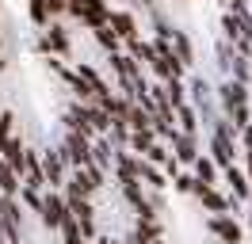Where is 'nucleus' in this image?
Here are the masks:
<instances>
[{
  "instance_id": "obj_1",
  "label": "nucleus",
  "mask_w": 252,
  "mask_h": 244,
  "mask_svg": "<svg viewBox=\"0 0 252 244\" xmlns=\"http://www.w3.org/2000/svg\"><path fill=\"white\" fill-rule=\"evenodd\" d=\"M38 50H42L46 58H62V61L73 58V38H69V30H65L62 19H54L50 27H42V34H38Z\"/></svg>"
},
{
  "instance_id": "obj_2",
  "label": "nucleus",
  "mask_w": 252,
  "mask_h": 244,
  "mask_svg": "<svg viewBox=\"0 0 252 244\" xmlns=\"http://www.w3.org/2000/svg\"><path fill=\"white\" fill-rule=\"evenodd\" d=\"M65 214H69V202H65L62 191H42V210H38V221H42V229L46 233H58L65 221Z\"/></svg>"
},
{
  "instance_id": "obj_3",
  "label": "nucleus",
  "mask_w": 252,
  "mask_h": 244,
  "mask_svg": "<svg viewBox=\"0 0 252 244\" xmlns=\"http://www.w3.org/2000/svg\"><path fill=\"white\" fill-rule=\"evenodd\" d=\"M206 229H210V237L218 244H245V225L237 221L233 214H210Z\"/></svg>"
},
{
  "instance_id": "obj_4",
  "label": "nucleus",
  "mask_w": 252,
  "mask_h": 244,
  "mask_svg": "<svg viewBox=\"0 0 252 244\" xmlns=\"http://www.w3.org/2000/svg\"><path fill=\"white\" fill-rule=\"evenodd\" d=\"M69 160H65L62 149H42V176H46V187L50 191H62L65 180H69Z\"/></svg>"
},
{
  "instance_id": "obj_5",
  "label": "nucleus",
  "mask_w": 252,
  "mask_h": 244,
  "mask_svg": "<svg viewBox=\"0 0 252 244\" xmlns=\"http://www.w3.org/2000/svg\"><path fill=\"white\" fill-rule=\"evenodd\" d=\"M191 195H195V198H199V202L206 206V214H229L233 206H241L233 195H225V191H221L218 183H214V187H203V183H195V191H191Z\"/></svg>"
},
{
  "instance_id": "obj_6",
  "label": "nucleus",
  "mask_w": 252,
  "mask_h": 244,
  "mask_svg": "<svg viewBox=\"0 0 252 244\" xmlns=\"http://www.w3.org/2000/svg\"><path fill=\"white\" fill-rule=\"evenodd\" d=\"M218 187H229V195H233L237 202H252V183H249V176H245L241 164H225L221 168Z\"/></svg>"
},
{
  "instance_id": "obj_7",
  "label": "nucleus",
  "mask_w": 252,
  "mask_h": 244,
  "mask_svg": "<svg viewBox=\"0 0 252 244\" xmlns=\"http://www.w3.org/2000/svg\"><path fill=\"white\" fill-rule=\"evenodd\" d=\"M62 152H65V160H69V168H88V164H92V141H88V137H80L77 130H69V134H65Z\"/></svg>"
},
{
  "instance_id": "obj_8",
  "label": "nucleus",
  "mask_w": 252,
  "mask_h": 244,
  "mask_svg": "<svg viewBox=\"0 0 252 244\" xmlns=\"http://www.w3.org/2000/svg\"><path fill=\"white\" fill-rule=\"evenodd\" d=\"M107 27L115 30L123 42H130V38H138V34H142V23H138V15L130 12V8H111Z\"/></svg>"
},
{
  "instance_id": "obj_9",
  "label": "nucleus",
  "mask_w": 252,
  "mask_h": 244,
  "mask_svg": "<svg viewBox=\"0 0 252 244\" xmlns=\"http://www.w3.org/2000/svg\"><path fill=\"white\" fill-rule=\"evenodd\" d=\"M168 149H172V156H176V164H180V168H191V160L203 152V145H199V137L180 134V130H176L172 141H168Z\"/></svg>"
},
{
  "instance_id": "obj_10",
  "label": "nucleus",
  "mask_w": 252,
  "mask_h": 244,
  "mask_svg": "<svg viewBox=\"0 0 252 244\" xmlns=\"http://www.w3.org/2000/svg\"><path fill=\"white\" fill-rule=\"evenodd\" d=\"M73 73H77L80 80L92 88V95H111V92H115V88H111V80L99 73V69H92L88 61H73Z\"/></svg>"
},
{
  "instance_id": "obj_11",
  "label": "nucleus",
  "mask_w": 252,
  "mask_h": 244,
  "mask_svg": "<svg viewBox=\"0 0 252 244\" xmlns=\"http://www.w3.org/2000/svg\"><path fill=\"white\" fill-rule=\"evenodd\" d=\"M191 176H195V183H203V187H214L218 183V176H221V168L206 156V152H199L195 160H191Z\"/></svg>"
},
{
  "instance_id": "obj_12",
  "label": "nucleus",
  "mask_w": 252,
  "mask_h": 244,
  "mask_svg": "<svg viewBox=\"0 0 252 244\" xmlns=\"http://www.w3.org/2000/svg\"><path fill=\"white\" fill-rule=\"evenodd\" d=\"M176 130H180V134H191V137H199V134H203L199 111H195L191 103H180V107H176Z\"/></svg>"
},
{
  "instance_id": "obj_13",
  "label": "nucleus",
  "mask_w": 252,
  "mask_h": 244,
  "mask_svg": "<svg viewBox=\"0 0 252 244\" xmlns=\"http://www.w3.org/2000/svg\"><path fill=\"white\" fill-rule=\"evenodd\" d=\"M134 233H138L142 241H160V237H164V221H160L157 214H145V217H134Z\"/></svg>"
},
{
  "instance_id": "obj_14",
  "label": "nucleus",
  "mask_w": 252,
  "mask_h": 244,
  "mask_svg": "<svg viewBox=\"0 0 252 244\" xmlns=\"http://www.w3.org/2000/svg\"><path fill=\"white\" fill-rule=\"evenodd\" d=\"M138 180H142V187H149V191H164V187H168V176H164L157 164H149V160L138 164Z\"/></svg>"
},
{
  "instance_id": "obj_15",
  "label": "nucleus",
  "mask_w": 252,
  "mask_h": 244,
  "mask_svg": "<svg viewBox=\"0 0 252 244\" xmlns=\"http://www.w3.org/2000/svg\"><path fill=\"white\" fill-rule=\"evenodd\" d=\"M157 137H153V126H145V130H130V141H126V149L134 152V156H145V149L153 145Z\"/></svg>"
},
{
  "instance_id": "obj_16",
  "label": "nucleus",
  "mask_w": 252,
  "mask_h": 244,
  "mask_svg": "<svg viewBox=\"0 0 252 244\" xmlns=\"http://www.w3.org/2000/svg\"><path fill=\"white\" fill-rule=\"evenodd\" d=\"M19 187H23V180H19V172H12V168L0 160V195L4 198H16Z\"/></svg>"
},
{
  "instance_id": "obj_17",
  "label": "nucleus",
  "mask_w": 252,
  "mask_h": 244,
  "mask_svg": "<svg viewBox=\"0 0 252 244\" xmlns=\"http://www.w3.org/2000/svg\"><path fill=\"white\" fill-rule=\"evenodd\" d=\"M172 54L184 61V69H191V65H195V50H191V38L184 34V30H176V34H172Z\"/></svg>"
},
{
  "instance_id": "obj_18",
  "label": "nucleus",
  "mask_w": 252,
  "mask_h": 244,
  "mask_svg": "<svg viewBox=\"0 0 252 244\" xmlns=\"http://www.w3.org/2000/svg\"><path fill=\"white\" fill-rule=\"evenodd\" d=\"M92 38L103 46V54H119V50H123V38H119V34H115L107 23H103V27H95V30H92Z\"/></svg>"
},
{
  "instance_id": "obj_19",
  "label": "nucleus",
  "mask_w": 252,
  "mask_h": 244,
  "mask_svg": "<svg viewBox=\"0 0 252 244\" xmlns=\"http://www.w3.org/2000/svg\"><path fill=\"white\" fill-rule=\"evenodd\" d=\"M164 92H168V107H180V103H188V80L184 76H176V80H164Z\"/></svg>"
},
{
  "instance_id": "obj_20",
  "label": "nucleus",
  "mask_w": 252,
  "mask_h": 244,
  "mask_svg": "<svg viewBox=\"0 0 252 244\" xmlns=\"http://www.w3.org/2000/svg\"><path fill=\"white\" fill-rule=\"evenodd\" d=\"M27 19H31L34 27L42 30L50 27V12H46V0H27Z\"/></svg>"
},
{
  "instance_id": "obj_21",
  "label": "nucleus",
  "mask_w": 252,
  "mask_h": 244,
  "mask_svg": "<svg viewBox=\"0 0 252 244\" xmlns=\"http://www.w3.org/2000/svg\"><path fill=\"white\" fill-rule=\"evenodd\" d=\"M16 111H0V145H4V141H8V137L16 134Z\"/></svg>"
},
{
  "instance_id": "obj_22",
  "label": "nucleus",
  "mask_w": 252,
  "mask_h": 244,
  "mask_svg": "<svg viewBox=\"0 0 252 244\" xmlns=\"http://www.w3.org/2000/svg\"><path fill=\"white\" fill-rule=\"evenodd\" d=\"M172 187H176V191H180V195H191V191H195V176L180 168V172H176V176H172Z\"/></svg>"
},
{
  "instance_id": "obj_23",
  "label": "nucleus",
  "mask_w": 252,
  "mask_h": 244,
  "mask_svg": "<svg viewBox=\"0 0 252 244\" xmlns=\"http://www.w3.org/2000/svg\"><path fill=\"white\" fill-rule=\"evenodd\" d=\"M249 206H252V202H249ZM245 241L252 244V210H249V229H245Z\"/></svg>"
},
{
  "instance_id": "obj_24",
  "label": "nucleus",
  "mask_w": 252,
  "mask_h": 244,
  "mask_svg": "<svg viewBox=\"0 0 252 244\" xmlns=\"http://www.w3.org/2000/svg\"><path fill=\"white\" fill-rule=\"evenodd\" d=\"M95 244H119L115 237H95Z\"/></svg>"
},
{
  "instance_id": "obj_25",
  "label": "nucleus",
  "mask_w": 252,
  "mask_h": 244,
  "mask_svg": "<svg viewBox=\"0 0 252 244\" xmlns=\"http://www.w3.org/2000/svg\"><path fill=\"white\" fill-rule=\"evenodd\" d=\"M4 69H8V58H4V54H0V73H4Z\"/></svg>"
},
{
  "instance_id": "obj_26",
  "label": "nucleus",
  "mask_w": 252,
  "mask_h": 244,
  "mask_svg": "<svg viewBox=\"0 0 252 244\" xmlns=\"http://www.w3.org/2000/svg\"><path fill=\"white\" fill-rule=\"evenodd\" d=\"M142 4H149V8H160V0H142Z\"/></svg>"
}]
</instances>
